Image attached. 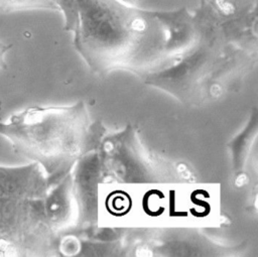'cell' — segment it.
Wrapping results in <instances>:
<instances>
[{"label": "cell", "mask_w": 258, "mask_h": 257, "mask_svg": "<svg viewBox=\"0 0 258 257\" xmlns=\"http://www.w3.org/2000/svg\"><path fill=\"white\" fill-rule=\"evenodd\" d=\"M57 4L76 33L78 50L98 72L155 68L168 44L167 30L156 18L117 0H57Z\"/></svg>", "instance_id": "1"}, {"label": "cell", "mask_w": 258, "mask_h": 257, "mask_svg": "<svg viewBox=\"0 0 258 257\" xmlns=\"http://www.w3.org/2000/svg\"><path fill=\"white\" fill-rule=\"evenodd\" d=\"M0 135L13 150L43 169L51 186L66 176L74 164L95 144V132L86 106H32L0 121Z\"/></svg>", "instance_id": "2"}, {"label": "cell", "mask_w": 258, "mask_h": 257, "mask_svg": "<svg viewBox=\"0 0 258 257\" xmlns=\"http://www.w3.org/2000/svg\"><path fill=\"white\" fill-rule=\"evenodd\" d=\"M45 197L0 198V257L43 255L50 250L55 232L47 219Z\"/></svg>", "instance_id": "3"}, {"label": "cell", "mask_w": 258, "mask_h": 257, "mask_svg": "<svg viewBox=\"0 0 258 257\" xmlns=\"http://www.w3.org/2000/svg\"><path fill=\"white\" fill-rule=\"evenodd\" d=\"M49 187L45 173L37 162L23 166L0 165V198H43Z\"/></svg>", "instance_id": "4"}, {"label": "cell", "mask_w": 258, "mask_h": 257, "mask_svg": "<svg viewBox=\"0 0 258 257\" xmlns=\"http://www.w3.org/2000/svg\"><path fill=\"white\" fill-rule=\"evenodd\" d=\"M56 0H0V9L5 12L28 8H55Z\"/></svg>", "instance_id": "5"}, {"label": "cell", "mask_w": 258, "mask_h": 257, "mask_svg": "<svg viewBox=\"0 0 258 257\" xmlns=\"http://www.w3.org/2000/svg\"><path fill=\"white\" fill-rule=\"evenodd\" d=\"M10 45L0 42V70L6 69V62H5V54L8 51Z\"/></svg>", "instance_id": "6"}]
</instances>
